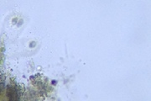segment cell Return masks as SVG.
I'll return each instance as SVG.
<instances>
[{"label":"cell","mask_w":151,"mask_h":101,"mask_svg":"<svg viewBox=\"0 0 151 101\" xmlns=\"http://www.w3.org/2000/svg\"><path fill=\"white\" fill-rule=\"evenodd\" d=\"M7 94H8V98L10 100H19L20 95H21L20 87H18L16 85L8 86Z\"/></svg>","instance_id":"6da1fadb"}]
</instances>
